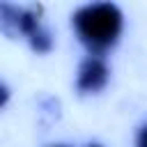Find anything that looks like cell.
Masks as SVG:
<instances>
[{"instance_id": "1", "label": "cell", "mask_w": 147, "mask_h": 147, "mask_svg": "<svg viewBox=\"0 0 147 147\" xmlns=\"http://www.w3.org/2000/svg\"><path fill=\"white\" fill-rule=\"evenodd\" d=\"M74 28L92 53L108 51L122 32V14L110 2L85 5L74 14Z\"/></svg>"}, {"instance_id": "2", "label": "cell", "mask_w": 147, "mask_h": 147, "mask_svg": "<svg viewBox=\"0 0 147 147\" xmlns=\"http://www.w3.org/2000/svg\"><path fill=\"white\" fill-rule=\"evenodd\" d=\"M0 21L2 25L14 32L28 37L30 46L37 53L51 51V32L39 23V14L34 7H14V5H0Z\"/></svg>"}, {"instance_id": "3", "label": "cell", "mask_w": 147, "mask_h": 147, "mask_svg": "<svg viewBox=\"0 0 147 147\" xmlns=\"http://www.w3.org/2000/svg\"><path fill=\"white\" fill-rule=\"evenodd\" d=\"M106 83H108V67H106V62L99 55H90L80 64V69H78L76 87L83 94H90V92H99Z\"/></svg>"}, {"instance_id": "4", "label": "cell", "mask_w": 147, "mask_h": 147, "mask_svg": "<svg viewBox=\"0 0 147 147\" xmlns=\"http://www.w3.org/2000/svg\"><path fill=\"white\" fill-rule=\"evenodd\" d=\"M138 147H147V126L140 131V136H138Z\"/></svg>"}, {"instance_id": "5", "label": "cell", "mask_w": 147, "mask_h": 147, "mask_svg": "<svg viewBox=\"0 0 147 147\" xmlns=\"http://www.w3.org/2000/svg\"><path fill=\"white\" fill-rule=\"evenodd\" d=\"M9 99V92H7V87L0 83V106H5V101Z\"/></svg>"}, {"instance_id": "6", "label": "cell", "mask_w": 147, "mask_h": 147, "mask_svg": "<svg viewBox=\"0 0 147 147\" xmlns=\"http://www.w3.org/2000/svg\"><path fill=\"white\" fill-rule=\"evenodd\" d=\"M90 147H99V145H90Z\"/></svg>"}]
</instances>
